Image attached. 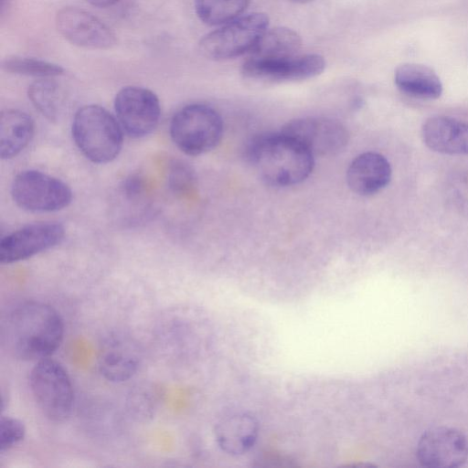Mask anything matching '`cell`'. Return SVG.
Instances as JSON below:
<instances>
[{
  "label": "cell",
  "instance_id": "obj_9",
  "mask_svg": "<svg viewBox=\"0 0 468 468\" xmlns=\"http://www.w3.org/2000/svg\"><path fill=\"white\" fill-rule=\"evenodd\" d=\"M416 455L419 463L425 467H459L468 460V439L456 428L433 427L420 437Z\"/></svg>",
  "mask_w": 468,
  "mask_h": 468
},
{
  "label": "cell",
  "instance_id": "obj_18",
  "mask_svg": "<svg viewBox=\"0 0 468 468\" xmlns=\"http://www.w3.org/2000/svg\"><path fill=\"white\" fill-rule=\"evenodd\" d=\"M394 82L403 93L424 100H435L442 93V83L430 67L419 63H403L397 67Z\"/></svg>",
  "mask_w": 468,
  "mask_h": 468
},
{
  "label": "cell",
  "instance_id": "obj_8",
  "mask_svg": "<svg viewBox=\"0 0 468 468\" xmlns=\"http://www.w3.org/2000/svg\"><path fill=\"white\" fill-rule=\"evenodd\" d=\"M116 118L122 131L133 138L152 133L161 116V105L156 94L149 89L127 86L114 99Z\"/></svg>",
  "mask_w": 468,
  "mask_h": 468
},
{
  "label": "cell",
  "instance_id": "obj_23",
  "mask_svg": "<svg viewBox=\"0 0 468 468\" xmlns=\"http://www.w3.org/2000/svg\"><path fill=\"white\" fill-rule=\"evenodd\" d=\"M2 69L9 73L38 77L53 78L63 74L64 69L59 65L27 57L14 56L2 62Z\"/></svg>",
  "mask_w": 468,
  "mask_h": 468
},
{
  "label": "cell",
  "instance_id": "obj_1",
  "mask_svg": "<svg viewBox=\"0 0 468 468\" xmlns=\"http://www.w3.org/2000/svg\"><path fill=\"white\" fill-rule=\"evenodd\" d=\"M64 323L59 313L48 303L27 301L7 315L3 337L8 351L23 361L49 357L60 346Z\"/></svg>",
  "mask_w": 468,
  "mask_h": 468
},
{
  "label": "cell",
  "instance_id": "obj_16",
  "mask_svg": "<svg viewBox=\"0 0 468 468\" xmlns=\"http://www.w3.org/2000/svg\"><path fill=\"white\" fill-rule=\"evenodd\" d=\"M140 364L136 346L122 336L109 338L100 350L98 368L101 376L111 382L130 379Z\"/></svg>",
  "mask_w": 468,
  "mask_h": 468
},
{
  "label": "cell",
  "instance_id": "obj_24",
  "mask_svg": "<svg viewBox=\"0 0 468 468\" xmlns=\"http://www.w3.org/2000/svg\"><path fill=\"white\" fill-rule=\"evenodd\" d=\"M167 186L176 195L189 193L196 185V175L192 167L181 160H174L167 171Z\"/></svg>",
  "mask_w": 468,
  "mask_h": 468
},
{
  "label": "cell",
  "instance_id": "obj_12",
  "mask_svg": "<svg viewBox=\"0 0 468 468\" xmlns=\"http://www.w3.org/2000/svg\"><path fill=\"white\" fill-rule=\"evenodd\" d=\"M325 68V60L320 54L298 55L277 60L246 59L242 75L249 80L262 82H284L304 80L320 75Z\"/></svg>",
  "mask_w": 468,
  "mask_h": 468
},
{
  "label": "cell",
  "instance_id": "obj_17",
  "mask_svg": "<svg viewBox=\"0 0 468 468\" xmlns=\"http://www.w3.org/2000/svg\"><path fill=\"white\" fill-rule=\"evenodd\" d=\"M259 435L257 420L248 413H232L221 418L215 426L218 446L231 455L247 452Z\"/></svg>",
  "mask_w": 468,
  "mask_h": 468
},
{
  "label": "cell",
  "instance_id": "obj_19",
  "mask_svg": "<svg viewBox=\"0 0 468 468\" xmlns=\"http://www.w3.org/2000/svg\"><path fill=\"white\" fill-rule=\"evenodd\" d=\"M35 132L34 121L27 112L9 109L0 115V156L11 159L30 143Z\"/></svg>",
  "mask_w": 468,
  "mask_h": 468
},
{
  "label": "cell",
  "instance_id": "obj_15",
  "mask_svg": "<svg viewBox=\"0 0 468 468\" xmlns=\"http://www.w3.org/2000/svg\"><path fill=\"white\" fill-rule=\"evenodd\" d=\"M423 143L444 154L468 155V123L446 116L428 118L421 127Z\"/></svg>",
  "mask_w": 468,
  "mask_h": 468
},
{
  "label": "cell",
  "instance_id": "obj_13",
  "mask_svg": "<svg viewBox=\"0 0 468 468\" xmlns=\"http://www.w3.org/2000/svg\"><path fill=\"white\" fill-rule=\"evenodd\" d=\"M58 33L69 43L90 49H108L116 44L113 32L98 17L72 6L61 8L56 15Z\"/></svg>",
  "mask_w": 468,
  "mask_h": 468
},
{
  "label": "cell",
  "instance_id": "obj_25",
  "mask_svg": "<svg viewBox=\"0 0 468 468\" xmlns=\"http://www.w3.org/2000/svg\"><path fill=\"white\" fill-rule=\"evenodd\" d=\"M26 435V426L22 420L12 416L0 418V454L19 443Z\"/></svg>",
  "mask_w": 468,
  "mask_h": 468
},
{
  "label": "cell",
  "instance_id": "obj_4",
  "mask_svg": "<svg viewBox=\"0 0 468 468\" xmlns=\"http://www.w3.org/2000/svg\"><path fill=\"white\" fill-rule=\"evenodd\" d=\"M169 132L180 151L187 155H200L219 144L223 135V121L212 107L192 103L174 114Z\"/></svg>",
  "mask_w": 468,
  "mask_h": 468
},
{
  "label": "cell",
  "instance_id": "obj_2",
  "mask_svg": "<svg viewBox=\"0 0 468 468\" xmlns=\"http://www.w3.org/2000/svg\"><path fill=\"white\" fill-rule=\"evenodd\" d=\"M247 154L259 176L275 186L303 182L314 165V156L281 131L255 138L249 145Z\"/></svg>",
  "mask_w": 468,
  "mask_h": 468
},
{
  "label": "cell",
  "instance_id": "obj_14",
  "mask_svg": "<svg viewBox=\"0 0 468 468\" xmlns=\"http://www.w3.org/2000/svg\"><path fill=\"white\" fill-rule=\"evenodd\" d=\"M391 174L390 164L385 156L367 152L351 162L346 171V182L354 193L371 196L388 185Z\"/></svg>",
  "mask_w": 468,
  "mask_h": 468
},
{
  "label": "cell",
  "instance_id": "obj_22",
  "mask_svg": "<svg viewBox=\"0 0 468 468\" xmlns=\"http://www.w3.org/2000/svg\"><path fill=\"white\" fill-rule=\"evenodd\" d=\"M27 95L35 108L49 121H57L62 109V93L58 85L50 78L34 81Z\"/></svg>",
  "mask_w": 468,
  "mask_h": 468
},
{
  "label": "cell",
  "instance_id": "obj_20",
  "mask_svg": "<svg viewBox=\"0 0 468 468\" xmlns=\"http://www.w3.org/2000/svg\"><path fill=\"white\" fill-rule=\"evenodd\" d=\"M301 36L292 28L276 27L268 28L250 51V58L277 60L299 55Z\"/></svg>",
  "mask_w": 468,
  "mask_h": 468
},
{
  "label": "cell",
  "instance_id": "obj_7",
  "mask_svg": "<svg viewBox=\"0 0 468 468\" xmlns=\"http://www.w3.org/2000/svg\"><path fill=\"white\" fill-rule=\"evenodd\" d=\"M11 196L16 206L31 212L58 211L72 200L65 182L37 170L18 173L11 184Z\"/></svg>",
  "mask_w": 468,
  "mask_h": 468
},
{
  "label": "cell",
  "instance_id": "obj_28",
  "mask_svg": "<svg viewBox=\"0 0 468 468\" xmlns=\"http://www.w3.org/2000/svg\"><path fill=\"white\" fill-rule=\"evenodd\" d=\"M292 2H294V3H297V4H306V3H309L313 0H290Z\"/></svg>",
  "mask_w": 468,
  "mask_h": 468
},
{
  "label": "cell",
  "instance_id": "obj_27",
  "mask_svg": "<svg viewBox=\"0 0 468 468\" xmlns=\"http://www.w3.org/2000/svg\"><path fill=\"white\" fill-rule=\"evenodd\" d=\"M92 5L97 7H108L113 5L120 0H87Z\"/></svg>",
  "mask_w": 468,
  "mask_h": 468
},
{
  "label": "cell",
  "instance_id": "obj_5",
  "mask_svg": "<svg viewBox=\"0 0 468 468\" xmlns=\"http://www.w3.org/2000/svg\"><path fill=\"white\" fill-rule=\"evenodd\" d=\"M32 396L42 414L51 421L62 422L71 414L74 390L63 366L50 358L37 361L29 376Z\"/></svg>",
  "mask_w": 468,
  "mask_h": 468
},
{
  "label": "cell",
  "instance_id": "obj_21",
  "mask_svg": "<svg viewBox=\"0 0 468 468\" xmlns=\"http://www.w3.org/2000/svg\"><path fill=\"white\" fill-rule=\"evenodd\" d=\"M250 0H194L197 17L208 26H223L241 16Z\"/></svg>",
  "mask_w": 468,
  "mask_h": 468
},
{
  "label": "cell",
  "instance_id": "obj_3",
  "mask_svg": "<svg viewBox=\"0 0 468 468\" xmlns=\"http://www.w3.org/2000/svg\"><path fill=\"white\" fill-rule=\"evenodd\" d=\"M71 133L79 150L92 163H110L122 151L123 131L116 116L100 105L80 108L74 115Z\"/></svg>",
  "mask_w": 468,
  "mask_h": 468
},
{
  "label": "cell",
  "instance_id": "obj_26",
  "mask_svg": "<svg viewBox=\"0 0 468 468\" xmlns=\"http://www.w3.org/2000/svg\"><path fill=\"white\" fill-rule=\"evenodd\" d=\"M145 190L144 178L138 175H133L125 178L121 186V193L129 200H135L141 197Z\"/></svg>",
  "mask_w": 468,
  "mask_h": 468
},
{
  "label": "cell",
  "instance_id": "obj_10",
  "mask_svg": "<svg viewBox=\"0 0 468 468\" xmlns=\"http://www.w3.org/2000/svg\"><path fill=\"white\" fill-rule=\"evenodd\" d=\"M314 157L338 153L347 144L348 132L338 121L324 117H304L288 122L281 130Z\"/></svg>",
  "mask_w": 468,
  "mask_h": 468
},
{
  "label": "cell",
  "instance_id": "obj_6",
  "mask_svg": "<svg viewBox=\"0 0 468 468\" xmlns=\"http://www.w3.org/2000/svg\"><path fill=\"white\" fill-rule=\"evenodd\" d=\"M268 28L266 14L243 15L205 35L199 41V51L213 60L241 56L253 48Z\"/></svg>",
  "mask_w": 468,
  "mask_h": 468
},
{
  "label": "cell",
  "instance_id": "obj_11",
  "mask_svg": "<svg viewBox=\"0 0 468 468\" xmlns=\"http://www.w3.org/2000/svg\"><path fill=\"white\" fill-rule=\"evenodd\" d=\"M65 236L58 222L42 221L26 225L0 241V261L10 264L33 257L59 244Z\"/></svg>",
  "mask_w": 468,
  "mask_h": 468
}]
</instances>
